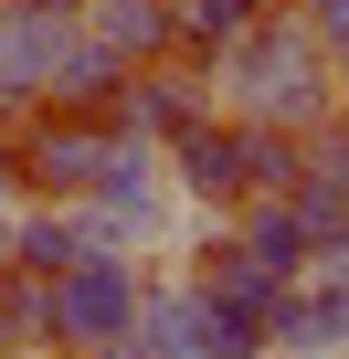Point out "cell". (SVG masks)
I'll use <instances>...</instances> for the list:
<instances>
[{
    "label": "cell",
    "instance_id": "obj_16",
    "mask_svg": "<svg viewBox=\"0 0 349 359\" xmlns=\"http://www.w3.org/2000/svg\"><path fill=\"white\" fill-rule=\"evenodd\" d=\"M338 127H349V116H338Z\"/></svg>",
    "mask_w": 349,
    "mask_h": 359
},
{
    "label": "cell",
    "instance_id": "obj_7",
    "mask_svg": "<svg viewBox=\"0 0 349 359\" xmlns=\"http://www.w3.org/2000/svg\"><path fill=\"white\" fill-rule=\"evenodd\" d=\"M74 22H85V43H96V53H117L127 74H138V64H159V53H180L169 0H85Z\"/></svg>",
    "mask_w": 349,
    "mask_h": 359
},
{
    "label": "cell",
    "instance_id": "obj_8",
    "mask_svg": "<svg viewBox=\"0 0 349 359\" xmlns=\"http://www.w3.org/2000/svg\"><path fill=\"white\" fill-rule=\"evenodd\" d=\"M191 285H202V296H223V306H244V317H265V306H275L296 275H275V264H265L244 233H223V243L202 254V275H191Z\"/></svg>",
    "mask_w": 349,
    "mask_h": 359
},
{
    "label": "cell",
    "instance_id": "obj_12",
    "mask_svg": "<svg viewBox=\"0 0 349 359\" xmlns=\"http://www.w3.org/2000/svg\"><path fill=\"white\" fill-rule=\"evenodd\" d=\"M286 11L307 22V43H317L328 64H349V0H286Z\"/></svg>",
    "mask_w": 349,
    "mask_h": 359
},
{
    "label": "cell",
    "instance_id": "obj_14",
    "mask_svg": "<svg viewBox=\"0 0 349 359\" xmlns=\"http://www.w3.org/2000/svg\"><path fill=\"white\" fill-rule=\"evenodd\" d=\"M11 11H64V22H74V11H85V0H11Z\"/></svg>",
    "mask_w": 349,
    "mask_h": 359
},
{
    "label": "cell",
    "instance_id": "obj_13",
    "mask_svg": "<svg viewBox=\"0 0 349 359\" xmlns=\"http://www.w3.org/2000/svg\"><path fill=\"white\" fill-rule=\"evenodd\" d=\"M85 359H159L148 338H106V348H85Z\"/></svg>",
    "mask_w": 349,
    "mask_h": 359
},
{
    "label": "cell",
    "instance_id": "obj_3",
    "mask_svg": "<svg viewBox=\"0 0 349 359\" xmlns=\"http://www.w3.org/2000/svg\"><path fill=\"white\" fill-rule=\"evenodd\" d=\"M138 254H74L64 275H53V348L64 359H85V348H106V338H127L138 327Z\"/></svg>",
    "mask_w": 349,
    "mask_h": 359
},
{
    "label": "cell",
    "instance_id": "obj_1",
    "mask_svg": "<svg viewBox=\"0 0 349 359\" xmlns=\"http://www.w3.org/2000/svg\"><path fill=\"white\" fill-rule=\"evenodd\" d=\"M212 64H223V116H254V127H286V137H307V127L338 116V106H328V53L307 43L296 11H265V22H254L244 43H223Z\"/></svg>",
    "mask_w": 349,
    "mask_h": 359
},
{
    "label": "cell",
    "instance_id": "obj_10",
    "mask_svg": "<svg viewBox=\"0 0 349 359\" xmlns=\"http://www.w3.org/2000/svg\"><path fill=\"white\" fill-rule=\"evenodd\" d=\"M265 11H286V0H169V22H180V53H223V43H244Z\"/></svg>",
    "mask_w": 349,
    "mask_h": 359
},
{
    "label": "cell",
    "instance_id": "obj_9",
    "mask_svg": "<svg viewBox=\"0 0 349 359\" xmlns=\"http://www.w3.org/2000/svg\"><path fill=\"white\" fill-rule=\"evenodd\" d=\"M233 233L275 264V275H307V222H296V180H286V191H254L244 212H233Z\"/></svg>",
    "mask_w": 349,
    "mask_h": 359
},
{
    "label": "cell",
    "instance_id": "obj_11",
    "mask_svg": "<svg viewBox=\"0 0 349 359\" xmlns=\"http://www.w3.org/2000/svg\"><path fill=\"white\" fill-rule=\"evenodd\" d=\"M74 254H85V222H74V201H64V212H22V233H11V254H0V264H22V275L53 285Z\"/></svg>",
    "mask_w": 349,
    "mask_h": 359
},
{
    "label": "cell",
    "instance_id": "obj_15",
    "mask_svg": "<svg viewBox=\"0 0 349 359\" xmlns=\"http://www.w3.org/2000/svg\"><path fill=\"white\" fill-rule=\"evenodd\" d=\"M0 359H22V348H11V317H0Z\"/></svg>",
    "mask_w": 349,
    "mask_h": 359
},
{
    "label": "cell",
    "instance_id": "obj_6",
    "mask_svg": "<svg viewBox=\"0 0 349 359\" xmlns=\"http://www.w3.org/2000/svg\"><path fill=\"white\" fill-rule=\"evenodd\" d=\"M202 116H212V85H202L191 64H148V74H127L117 106H106V127H117V137H148V148L191 137Z\"/></svg>",
    "mask_w": 349,
    "mask_h": 359
},
{
    "label": "cell",
    "instance_id": "obj_2",
    "mask_svg": "<svg viewBox=\"0 0 349 359\" xmlns=\"http://www.w3.org/2000/svg\"><path fill=\"white\" fill-rule=\"evenodd\" d=\"M296 180V137L254 127V116H202L191 137H169V191L202 212H244L254 191H286Z\"/></svg>",
    "mask_w": 349,
    "mask_h": 359
},
{
    "label": "cell",
    "instance_id": "obj_5",
    "mask_svg": "<svg viewBox=\"0 0 349 359\" xmlns=\"http://www.w3.org/2000/svg\"><path fill=\"white\" fill-rule=\"evenodd\" d=\"M85 64V22L64 11H11L0 22V106H53Z\"/></svg>",
    "mask_w": 349,
    "mask_h": 359
},
{
    "label": "cell",
    "instance_id": "obj_4",
    "mask_svg": "<svg viewBox=\"0 0 349 359\" xmlns=\"http://www.w3.org/2000/svg\"><path fill=\"white\" fill-rule=\"evenodd\" d=\"M106 137H117V127L85 116V106H32V127H22V148H11V180H22V191H53V201H85Z\"/></svg>",
    "mask_w": 349,
    "mask_h": 359
}]
</instances>
